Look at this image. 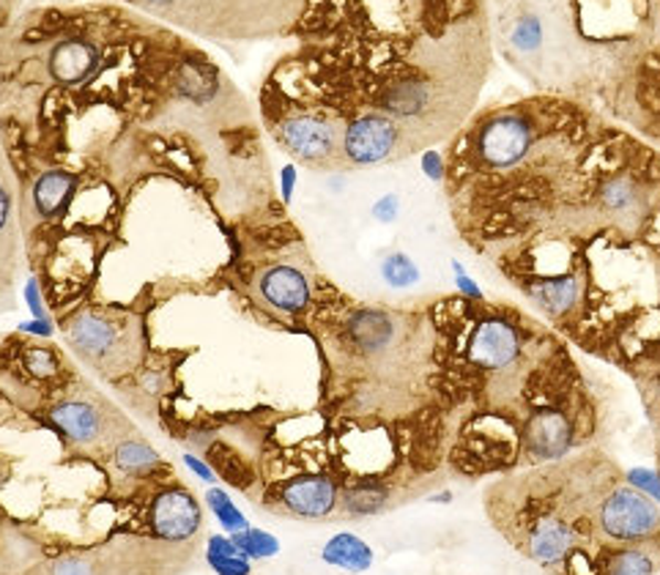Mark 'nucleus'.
I'll list each match as a JSON object with an SVG mask.
<instances>
[{
  "mask_svg": "<svg viewBox=\"0 0 660 575\" xmlns=\"http://www.w3.org/2000/svg\"><path fill=\"white\" fill-rule=\"evenodd\" d=\"M543 22L537 20V17H521V20L515 22L513 33H510V42H513V48L521 50V53H535L543 44Z\"/></svg>",
  "mask_w": 660,
  "mask_h": 575,
  "instance_id": "nucleus-23",
  "label": "nucleus"
},
{
  "mask_svg": "<svg viewBox=\"0 0 660 575\" xmlns=\"http://www.w3.org/2000/svg\"><path fill=\"white\" fill-rule=\"evenodd\" d=\"M600 545L660 543V508L633 485H614L595 510Z\"/></svg>",
  "mask_w": 660,
  "mask_h": 575,
  "instance_id": "nucleus-7",
  "label": "nucleus"
},
{
  "mask_svg": "<svg viewBox=\"0 0 660 575\" xmlns=\"http://www.w3.org/2000/svg\"><path fill=\"white\" fill-rule=\"evenodd\" d=\"M261 113L269 135L304 168H348L346 157H343V132H346V126L337 118L304 111V107L289 105V102L266 100V96H261Z\"/></svg>",
  "mask_w": 660,
  "mask_h": 575,
  "instance_id": "nucleus-5",
  "label": "nucleus"
},
{
  "mask_svg": "<svg viewBox=\"0 0 660 575\" xmlns=\"http://www.w3.org/2000/svg\"><path fill=\"white\" fill-rule=\"evenodd\" d=\"M392 504V496H389L387 485H378L376 480L359 482V485H352L343 491L341 508L348 518H365V515H378Z\"/></svg>",
  "mask_w": 660,
  "mask_h": 575,
  "instance_id": "nucleus-18",
  "label": "nucleus"
},
{
  "mask_svg": "<svg viewBox=\"0 0 660 575\" xmlns=\"http://www.w3.org/2000/svg\"><path fill=\"white\" fill-rule=\"evenodd\" d=\"M660 567V543L603 545L598 551V575H656Z\"/></svg>",
  "mask_w": 660,
  "mask_h": 575,
  "instance_id": "nucleus-13",
  "label": "nucleus"
},
{
  "mask_svg": "<svg viewBox=\"0 0 660 575\" xmlns=\"http://www.w3.org/2000/svg\"><path fill=\"white\" fill-rule=\"evenodd\" d=\"M244 293L261 313L285 326L310 324V307L315 296L313 261L304 244L258 263L244 283Z\"/></svg>",
  "mask_w": 660,
  "mask_h": 575,
  "instance_id": "nucleus-4",
  "label": "nucleus"
},
{
  "mask_svg": "<svg viewBox=\"0 0 660 575\" xmlns=\"http://www.w3.org/2000/svg\"><path fill=\"white\" fill-rule=\"evenodd\" d=\"M174 31L211 42H263L291 36L310 0H118Z\"/></svg>",
  "mask_w": 660,
  "mask_h": 575,
  "instance_id": "nucleus-2",
  "label": "nucleus"
},
{
  "mask_svg": "<svg viewBox=\"0 0 660 575\" xmlns=\"http://www.w3.org/2000/svg\"><path fill=\"white\" fill-rule=\"evenodd\" d=\"M113 463L124 477H135V480H143V477H151L163 469V458L159 452L148 445L140 436H126L121 439L116 447H113Z\"/></svg>",
  "mask_w": 660,
  "mask_h": 575,
  "instance_id": "nucleus-16",
  "label": "nucleus"
},
{
  "mask_svg": "<svg viewBox=\"0 0 660 575\" xmlns=\"http://www.w3.org/2000/svg\"><path fill=\"white\" fill-rule=\"evenodd\" d=\"M203 504L209 508V513H214L217 523H220L226 534H237V532H244V529H250V521H247V515L237 508V502H233L231 493H228L226 488L220 485L206 488Z\"/></svg>",
  "mask_w": 660,
  "mask_h": 575,
  "instance_id": "nucleus-20",
  "label": "nucleus"
},
{
  "mask_svg": "<svg viewBox=\"0 0 660 575\" xmlns=\"http://www.w3.org/2000/svg\"><path fill=\"white\" fill-rule=\"evenodd\" d=\"M231 537H233V543L244 551L247 560H252V562L274 560V556L280 554V548H283V545H280V540L274 537V534H269L266 529L250 526V529H244V532L231 534Z\"/></svg>",
  "mask_w": 660,
  "mask_h": 575,
  "instance_id": "nucleus-22",
  "label": "nucleus"
},
{
  "mask_svg": "<svg viewBox=\"0 0 660 575\" xmlns=\"http://www.w3.org/2000/svg\"><path fill=\"white\" fill-rule=\"evenodd\" d=\"M404 129L392 118L381 113H362L346 121L343 132V157L348 168H370L384 165L398 157V148H404Z\"/></svg>",
  "mask_w": 660,
  "mask_h": 575,
  "instance_id": "nucleus-8",
  "label": "nucleus"
},
{
  "mask_svg": "<svg viewBox=\"0 0 660 575\" xmlns=\"http://www.w3.org/2000/svg\"><path fill=\"white\" fill-rule=\"evenodd\" d=\"M452 272H455V285H458V291L463 293V299H472V302H480V299H482L480 285L474 283L472 278H469L467 269L461 266V261H452Z\"/></svg>",
  "mask_w": 660,
  "mask_h": 575,
  "instance_id": "nucleus-27",
  "label": "nucleus"
},
{
  "mask_svg": "<svg viewBox=\"0 0 660 575\" xmlns=\"http://www.w3.org/2000/svg\"><path fill=\"white\" fill-rule=\"evenodd\" d=\"M532 132L530 124L518 115H499L491 118L478 135V157L485 168L510 170L530 154Z\"/></svg>",
  "mask_w": 660,
  "mask_h": 575,
  "instance_id": "nucleus-11",
  "label": "nucleus"
},
{
  "mask_svg": "<svg viewBox=\"0 0 660 575\" xmlns=\"http://www.w3.org/2000/svg\"><path fill=\"white\" fill-rule=\"evenodd\" d=\"M625 482L633 485L636 491H641L645 496H650L652 502L660 504V474L652 469H630L625 471Z\"/></svg>",
  "mask_w": 660,
  "mask_h": 575,
  "instance_id": "nucleus-24",
  "label": "nucleus"
},
{
  "mask_svg": "<svg viewBox=\"0 0 660 575\" xmlns=\"http://www.w3.org/2000/svg\"><path fill=\"white\" fill-rule=\"evenodd\" d=\"M69 348L107 381H121L143 362V321L113 307H83L61 324Z\"/></svg>",
  "mask_w": 660,
  "mask_h": 575,
  "instance_id": "nucleus-3",
  "label": "nucleus"
},
{
  "mask_svg": "<svg viewBox=\"0 0 660 575\" xmlns=\"http://www.w3.org/2000/svg\"><path fill=\"white\" fill-rule=\"evenodd\" d=\"M398 215H400V198L395 192L381 195V198L373 203V217H376L378 222H384V226H392V222L398 220Z\"/></svg>",
  "mask_w": 660,
  "mask_h": 575,
  "instance_id": "nucleus-25",
  "label": "nucleus"
},
{
  "mask_svg": "<svg viewBox=\"0 0 660 575\" xmlns=\"http://www.w3.org/2000/svg\"><path fill=\"white\" fill-rule=\"evenodd\" d=\"M203 526V510L195 493L184 485H168L148 504V529L154 540L174 545L192 543Z\"/></svg>",
  "mask_w": 660,
  "mask_h": 575,
  "instance_id": "nucleus-9",
  "label": "nucleus"
},
{
  "mask_svg": "<svg viewBox=\"0 0 660 575\" xmlns=\"http://www.w3.org/2000/svg\"><path fill=\"white\" fill-rule=\"evenodd\" d=\"M526 296L551 318H565L578 307L584 296V283L576 274H559V278H543L526 285Z\"/></svg>",
  "mask_w": 660,
  "mask_h": 575,
  "instance_id": "nucleus-14",
  "label": "nucleus"
},
{
  "mask_svg": "<svg viewBox=\"0 0 660 575\" xmlns=\"http://www.w3.org/2000/svg\"><path fill=\"white\" fill-rule=\"evenodd\" d=\"M598 203L619 217L633 215L641 206V187L633 176H611L600 184Z\"/></svg>",
  "mask_w": 660,
  "mask_h": 575,
  "instance_id": "nucleus-19",
  "label": "nucleus"
},
{
  "mask_svg": "<svg viewBox=\"0 0 660 575\" xmlns=\"http://www.w3.org/2000/svg\"><path fill=\"white\" fill-rule=\"evenodd\" d=\"M341 485L329 474H304L277 491L274 510L296 521H324L341 508Z\"/></svg>",
  "mask_w": 660,
  "mask_h": 575,
  "instance_id": "nucleus-10",
  "label": "nucleus"
},
{
  "mask_svg": "<svg viewBox=\"0 0 660 575\" xmlns=\"http://www.w3.org/2000/svg\"><path fill=\"white\" fill-rule=\"evenodd\" d=\"M184 466H187L189 471H192L195 477H198L200 482H206V485H217V471L211 469L209 463H206L203 458H198V456H192V452H184Z\"/></svg>",
  "mask_w": 660,
  "mask_h": 575,
  "instance_id": "nucleus-26",
  "label": "nucleus"
},
{
  "mask_svg": "<svg viewBox=\"0 0 660 575\" xmlns=\"http://www.w3.org/2000/svg\"><path fill=\"white\" fill-rule=\"evenodd\" d=\"M381 280L392 291H409L420 283V266L406 252H389L381 261Z\"/></svg>",
  "mask_w": 660,
  "mask_h": 575,
  "instance_id": "nucleus-21",
  "label": "nucleus"
},
{
  "mask_svg": "<svg viewBox=\"0 0 660 575\" xmlns=\"http://www.w3.org/2000/svg\"><path fill=\"white\" fill-rule=\"evenodd\" d=\"M48 422L66 439V445L83 447V450L113 445V441L118 445L126 436H135L129 419L111 400L88 387H80L77 393H66L50 402Z\"/></svg>",
  "mask_w": 660,
  "mask_h": 575,
  "instance_id": "nucleus-6",
  "label": "nucleus"
},
{
  "mask_svg": "<svg viewBox=\"0 0 660 575\" xmlns=\"http://www.w3.org/2000/svg\"><path fill=\"white\" fill-rule=\"evenodd\" d=\"M467 356L474 367L482 370H504L515 365L521 356V335L507 318H482L469 337Z\"/></svg>",
  "mask_w": 660,
  "mask_h": 575,
  "instance_id": "nucleus-12",
  "label": "nucleus"
},
{
  "mask_svg": "<svg viewBox=\"0 0 660 575\" xmlns=\"http://www.w3.org/2000/svg\"><path fill=\"white\" fill-rule=\"evenodd\" d=\"M255 113L181 31L124 3L42 6L0 36V140L11 168L233 170L261 159Z\"/></svg>",
  "mask_w": 660,
  "mask_h": 575,
  "instance_id": "nucleus-1",
  "label": "nucleus"
},
{
  "mask_svg": "<svg viewBox=\"0 0 660 575\" xmlns=\"http://www.w3.org/2000/svg\"><path fill=\"white\" fill-rule=\"evenodd\" d=\"M422 170L430 181H444L447 178L444 157H441L439 151H433V148H428V151L422 154Z\"/></svg>",
  "mask_w": 660,
  "mask_h": 575,
  "instance_id": "nucleus-28",
  "label": "nucleus"
},
{
  "mask_svg": "<svg viewBox=\"0 0 660 575\" xmlns=\"http://www.w3.org/2000/svg\"><path fill=\"white\" fill-rule=\"evenodd\" d=\"M203 560L217 575H252V560H247L231 534H209Z\"/></svg>",
  "mask_w": 660,
  "mask_h": 575,
  "instance_id": "nucleus-17",
  "label": "nucleus"
},
{
  "mask_svg": "<svg viewBox=\"0 0 660 575\" xmlns=\"http://www.w3.org/2000/svg\"><path fill=\"white\" fill-rule=\"evenodd\" d=\"M321 560L329 567H337V571L346 573H367L376 562V554H373L370 545L354 532H337L332 534L329 540L321 548Z\"/></svg>",
  "mask_w": 660,
  "mask_h": 575,
  "instance_id": "nucleus-15",
  "label": "nucleus"
}]
</instances>
